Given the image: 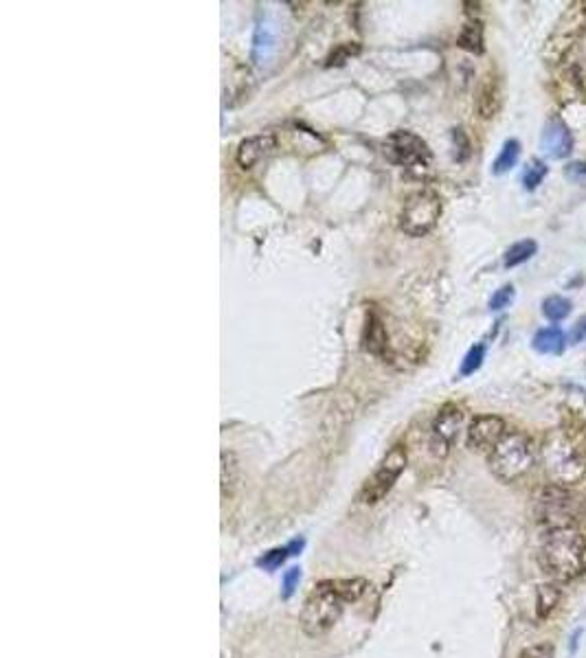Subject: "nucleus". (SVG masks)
I'll return each instance as SVG.
<instances>
[{"mask_svg":"<svg viewBox=\"0 0 586 658\" xmlns=\"http://www.w3.org/2000/svg\"><path fill=\"white\" fill-rule=\"evenodd\" d=\"M365 580H325L318 582L308 595L301 610V630L308 636H321L330 632L347 604L358 602L367 590Z\"/></svg>","mask_w":586,"mask_h":658,"instance_id":"1","label":"nucleus"},{"mask_svg":"<svg viewBox=\"0 0 586 658\" xmlns=\"http://www.w3.org/2000/svg\"><path fill=\"white\" fill-rule=\"evenodd\" d=\"M584 555H586V540L578 529L573 527L556 529L549 531L547 540H544L540 549V564L554 580L569 582L582 573Z\"/></svg>","mask_w":586,"mask_h":658,"instance_id":"2","label":"nucleus"},{"mask_svg":"<svg viewBox=\"0 0 586 658\" xmlns=\"http://www.w3.org/2000/svg\"><path fill=\"white\" fill-rule=\"evenodd\" d=\"M534 461L536 450L532 439L525 432H508L490 452V470L505 483H512L522 474H527Z\"/></svg>","mask_w":586,"mask_h":658,"instance_id":"3","label":"nucleus"},{"mask_svg":"<svg viewBox=\"0 0 586 658\" xmlns=\"http://www.w3.org/2000/svg\"><path fill=\"white\" fill-rule=\"evenodd\" d=\"M542 454L544 468H547V474L556 485L567 487L571 483H578L586 472L580 450L562 432H554L551 437H547Z\"/></svg>","mask_w":586,"mask_h":658,"instance_id":"4","label":"nucleus"},{"mask_svg":"<svg viewBox=\"0 0 586 658\" xmlns=\"http://www.w3.org/2000/svg\"><path fill=\"white\" fill-rule=\"evenodd\" d=\"M578 511H580L578 498L564 485H556V483L544 487L536 503L538 523L544 525L549 531L573 527Z\"/></svg>","mask_w":586,"mask_h":658,"instance_id":"5","label":"nucleus"},{"mask_svg":"<svg viewBox=\"0 0 586 658\" xmlns=\"http://www.w3.org/2000/svg\"><path fill=\"white\" fill-rule=\"evenodd\" d=\"M385 156L391 163L402 165L407 169H415L419 173L429 171L433 163V154L421 136L409 130H395L385 141Z\"/></svg>","mask_w":586,"mask_h":658,"instance_id":"6","label":"nucleus"},{"mask_svg":"<svg viewBox=\"0 0 586 658\" xmlns=\"http://www.w3.org/2000/svg\"><path fill=\"white\" fill-rule=\"evenodd\" d=\"M439 215H441L439 195L435 191H417L402 207L400 229L411 237H421L435 229Z\"/></svg>","mask_w":586,"mask_h":658,"instance_id":"7","label":"nucleus"},{"mask_svg":"<svg viewBox=\"0 0 586 658\" xmlns=\"http://www.w3.org/2000/svg\"><path fill=\"white\" fill-rule=\"evenodd\" d=\"M407 461L409 458H407V450H404V446H393L385 454V458L380 461L378 470L367 478L365 485H362V489L358 494L360 503L376 505L378 501H382V498H385L391 492V487L395 485L400 474L407 470Z\"/></svg>","mask_w":586,"mask_h":658,"instance_id":"8","label":"nucleus"},{"mask_svg":"<svg viewBox=\"0 0 586 658\" xmlns=\"http://www.w3.org/2000/svg\"><path fill=\"white\" fill-rule=\"evenodd\" d=\"M463 426V410L457 404H446L435 417L433 428H431V452L437 458H443L450 448L455 446L459 430Z\"/></svg>","mask_w":586,"mask_h":658,"instance_id":"9","label":"nucleus"},{"mask_svg":"<svg viewBox=\"0 0 586 658\" xmlns=\"http://www.w3.org/2000/svg\"><path fill=\"white\" fill-rule=\"evenodd\" d=\"M508 434L505 432V422L496 415H481L472 420L468 428V448L474 452H492L501 439Z\"/></svg>","mask_w":586,"mask_h":658,"instance_id":"10","label":"nucleus"},{"mask_svg":"<svg viewBox=\"0 0 586 658\" xmlns=\"http://www.w3.org/2000/svg\"><path fill=\"white\" fill-rule=\"evenodd\" d=\"M540 147L544 156L554 158V161H562V158H567L573 152V134L560 118H551V121H547V126H544Z\"/></svg>","mask_w":586,"mask_h":658,"instance_id":"11","label":"nucleus"},{"mask_svg":"<svg viewBox=\"0 0 586 658\" xmlns=\"http://www.w3.org/2000/svg\"><path fill=\"white\" fill-rule=\"evenodd\" d=\"M277 145V138L275 134H257V136H251L246 141H241L239 147H237V165L244 167V169H251L255 167L261 158H266Z\"/></svg>","mask_w":586,"mask_h":658,"instance_id":"12","label":"nucleus"},{"mask_svg":"<svg viewBox=\"0 0 586 658\" xmlns=\"http://www.w3.org/2000/svg\"><path fill=\"white\" fill-rule=\"evenodd\" d=\"M389 347V336L376 312H367L365 329H362V349L373 355H385Z\"/></svg>","mask_w":586,"mask_h":658,"instance_id":"13","label":"nucleus"},{"mask_svg":"<svg viewBox=\"0 0 586 658\" xmlns=\"http://www.w3.org/2000/svg\"><path fill=\"white\" fill-rule=\"evenodd\" d=\"M501 106V86L498 79L494 75H488L483 79V84L479 88V97H477V110L483 118H492L496 114Z\"/></svg>","mask_w":586,"mask_h":658,"instance_id":"14","label":"nucleus"},{"mask_svg":"<svg viewBox=\"0 0 586 658\" xmlns=\"http://www.w3.org/2000/svg\"><path fill=\"white\" fill-rule=\"evenodd\" d=\"M532 345L542 355H560L564 351V345H567V336H564V331L556 325L542 327L536 331Z\"/></svg>","mask_w":586,"mask_h":658,"instance_id":"15","label":"nucleus"},{"mask_svg":"<svg viewBox=\"0 0 586 658\" xmlns=\"http://www.w3.org/2000/svg\"><path fill=\"white\" fill-rule=\"evenodd\" d=\"M536 250H538V244L534 242V239H520V242H516L508 248V252H505V257H503V264H505V268H516L525 262H530V259L536 255Z\"/></svg>","mask_w":586,"mask_h":658,"instance_id":"16","label":"nucleus"},{"mask_svg":"<svg viewBox=\"0 0 586 658\" xmlns=\"http://www.w3.org/2000/svg\"><path fill=\"white\" fill-rule=\"evenodd\" d=\"M562 597V590L558 584H542L538 588V597H536V612L538 619H547V616L556 610L558 602Z\"/></svg>","mask_w":586,"mask_h":658,"instance_id":"17","label":"nucleus"},{"mask_svg":"<svg viewBox=\"0 0 586 658\" xmlns=\"http://www.w3.org/2000/svg\"><path fill=\"white\" fill-rule=\"evenodd\" d=\"M518 158H520V143L516 141V138H510V141L503 143V150H501V154L496 156V161L492 165V173L494 176L508 173L510 169L516 167Z\"/></svg>","mask_w":586,"mask_h":658,"instance_id":"18","label":"nucleus"},{"mask_svg":"<svg viewBox=\"0 0 586 658\" xmlns=\"http://www.w3.org/2000/svg\"><path fill=\"white\" fill-rule=\"evenodd\" d=\"M459 49L481 55L483 53V27L481 23H466L461 27V33L457 37Z\"/></svg>","mask_w":586,"mask_h":658,"instance_id":"19","label":"nucleus"},{"mask_svg":"<svg viewBox=\"0 0 586 658\" xmlns=\"http://www.w3.org/2000/svg\"><path fill=\"white\" fill-rule=\"evenodd\" d=\"M573 305L569 298H564L560 294H551L542 301V314L549 318V321H564L571 314Z\"/></svg>","mask_w":586,"mask_h":658,"instance_id":"20","label":"nucleus"},{"mask_svg":"<svg viewBox=\"0 0 586 658\" xmlns=\"http://www.w3.org/2000/svg\"><path fill=\"white\" fill-rule=\"evenodd\" d=\"M486 351H488L486 343H477V345H472V347L468 349V353L463 355L461 367H459V375H461V377H468V375L477 373V371L481 369L483 360H486Z\"/></svg>","mask_w":586,"mask_h":658,"instance_id":"21","label":"nucleus"},{"mask_svg":"<svg viewBox=\"0 0 586 658\" xmlns=\"http://www.w3.org/2000/svg\"><path fill=\"white\" fill-rule=\"evenodd\" d=\"M547 173H549V167L536 158V161H532V163L527 165V169H525V173H522V187L527 189V191L538 189V187L542 185L544 178H547Z\"/></svg>","mask_w":586,"mask_h":658,"instance_id":"22","label":"nucleus"},{"mask_svg":"<svg viewBox=\"0 0 586 658\" xmlns=\"http://www.w3.org/2000/svg\"><path fill=\"white\" fill-rule=\"evenodd\" d=\"M290 555V551H288V547H284V549H273V551H268V553H264L257 560V566L259 568H264V571H275V568H279L281 564H284V560Z\"/></svg>","mask_w":586,"mask_h":658,"instance_id":"23","label":"nucleus"},{"mask_svg":"<svg viewBox=\"0 0 586 658\" xmlns=\"http://www.w3.org/2000/svg\"><path fill=\"white\" fill-rule=\"evenodd\" d=\"M453 145H455V158L461 163L470 156V138L461 128L453 130Z\"/></svg>","mask_w":586,"mask_h":658,"instance_id":"24","label":"nucleus"},{"mask_svg":"<svg viewBox=\"0 0 586 658\" xmlns=\"http://www.w3.org/2000/svg\"><path fill=\"white\" fill-rule=\"evenodd\" d=\"M358 53H360V47H358V44H340V47L330 55L328 66H342V64L349 62V59H352L354 55H358Z\"/></svg>","mask_w":586,"mask_h":658,"instance_id":"25","label":"nucleus"},{"mask_svg":"<svg viewBox=\"0 0 586 658\" xmlns=\"http://www.w3.org/2000/svg\"><path fill=\"white\" fill-rule=\"evenodd\" d=\"M514 301V286H503L498 288L492 298H490V310L492 312H498V310H505L510 307V303Z\"/></svg>","mask_w":586,"mask_h":658,"instance_id":"26","label":"nucleus"},{"mask_svg":"<svg viewBox=\"0 0 586 658\" xmlns=\"http://www.w3.org/2000/svg\"><path fill=\"white\" fill-rule=\"evenodd\" d=\"M273 47V37H270V33H268V29L264 27V29H257V33H255V47H253V53H255V59H261V57H266L268 55V49Z\"/></svg>","mask_w":586,"mask_h":658,"instance_id":"27","label":"nucleus"},{"mask_svg":"<svg viewBox=\"0 0 586 658\" xmlns=\"http://www.w3.org/2000/svg\"><path fill=\"white\" fill-rule=\"evenodd\" d=\"M233 472H235V463H233V456L222 452V494L227 496L229 492V485H233Z\"/></svg>","mask_w":586,"mask_h":658,"instance_id":"28","label":"nucleus"},{"mask_svg":"<svg viewBox=\"0 0 586 658\" xmlns=\"http://www.w3.org/2000/svg\"><path fill=\"white\" fill-rule=\"evenodd\" d=\"M518 658H554V645H549V643L532 645L527 650H522L518 654Z\"/></svg>","mask_w":586,"mask_h":658,"instance_id":"29","label":"nucleus"},{"mask_svg":"<svg viewBox=\"0 0 586 658\" xmlns=\"http://www.w3.org/2000/svg\"><path fill=\"white\" fill-rule=\"evenodd\" d=\"M299 580H301V568L292 566V568L286 571V575H284V592H281V595H284V599H290L294 588L299 586Z\"/></svg>","mask_w":586,"mask_h":658,"instance_id":"30","label":"nucleus"},{"mask_svg":"<svg viewBox=\"0 0 586 658\" xmlns=\"http://www.w3.org/2000/svg\"><path fill=\"white\" fill-rule=\"evenodd\" d=\"M586 341V316H582L580 321L573 325L571 334H569V345H580Z\"/></svg>","mask_w":586,"mask_h":658,"instance_id":"31","label":"nucleus"},{"mask_svg":"<svg viewBox=\"0 0 586 658\" xmlns=\"http://www.w3.org/2000/svg\"><path fill=\"white\" fill-rule=\"evenodd\" d=\"M564 176H567L569 181H573V183H580V181H584V176H586V165L584 163H571V165L564 167Z\"/></svg>","mask_w":586,"mask_h":658,"instance_id":"32","label":"nucleus"},{"mask_svg":"<svg viewBox=\"0 0 586 658\" xmlns=\"http://www.w3.org/2000/svg\"><path fill=\"white\" fill-rule=\"evenodd\" d=\"M303 544H306V540H294V542H290V544H288L290 555H299V551L303 549Z\"/></svg>","mask_w":586,"mask_h":658,"instance_id":"33","label":"nucleus"},{"mask_svg":"<svg viewBox=\"0 0 586 658\" xmlns=\"http://www.w3.org/2000/svg\"><path fill=\"white\" fill-rule=\"evenodd\" d=\"M578 639H580V630L573 634V639H571V650H573V652H575V647H578Z\"/></svg>","mask_w":586,"mask_h":658,"instance_id":"34","label":"nucleus"}]
</instances>
